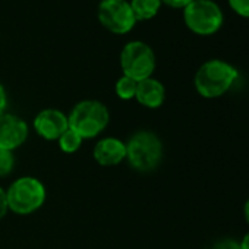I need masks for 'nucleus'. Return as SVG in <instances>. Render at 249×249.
Masks as SVG:
<instances>
[{"label": "nucleus", "mask_w": 249, "mask_h": 249, "mask_svg": "<svg viewBox=\"0 0 249 249\" xmlns=\"http://www.w3.org/2000/svg\"><path fill=\"white\" fill-rule=\"evenodd\" d=\"M239 78L237 69L221 59H211L204 62L194 76L196 92L207 100L220 98L227 94Z\"/></svg>", "instance_id": "1"}, {"label": "nucleus", "mask_w": 249, "mask_h": 249, "mask_svg": "<svg viewBox=\"0 0 249 249\" xmlns=\"http://www.w3.org/2000/svg\"><path fill=\"white\" fill-rule=\"evenodd\" d=\"M124 144H126V161L134 170L150 173L161 164L164 147L161 138L156 132L150 129L137 131Z\"/></svg>", "instance_id": "2"}, {"label": "nucleus", "mask_w": 249, "mask_h": 249, "mask_svg": "<svg viewBox=\"0 0 249 249\" xmlns=\"http://www.w3.org/2000/svg\"><path fill=\"white\" fill-rule=\"evenodd\" d=\"M69 128L84 141L92 140L103 134L110 122L107 106L98 100H82L73 106L68 114Z\"/></svg>", "instance_id": "3"}, {"label": "nucleus", "mask_w": 249, "mask_h": 249, "mask_svg": "<svg viewBox=\"0 0 249 249\" xmlns=\"http://www.w3.org/2000/svg\"><path fill=\"white\" fill-rule=\"evenodd\" d=\"M6 196L9 211L17 215H30L44 205L47 191L40 179L34 176H22L9 185Z\"/></svg>", "instance_id": "4"}, {"label": "nucleus", "mask_w": 249, "mask_h": 249, "mask_svg": "<svg viewBox=\"0 0 249 249\" xmlns=\"http://www.w3.org/2000/svg\"><path fill=\"white\" fill-rule=\"evenodd\" d=\"M119 62L122 68V75L132 78L137 82L151 78L157 66L154 50L151 49V46L140 40L124 44L120 52Z\"/></svg>", "instance_id": "5"}, {"label": "nucleus", "mask_w": 249, "mask_h": 249, "mask_svg": "<svg viewBox=\"0 0 249 249\" xmlns=\"http://www.w3.org/2000/svg\"><path fill=\"white\" fill-rule=\"evenodd\" d=\"M183 22L194 34L208 37L220 31L224 15L214 0H194L183 9Z\"/></svg>", "instance_id": "6"}, {"label": "nucleus", "mask_w": 249, "mask_h": 249, "mask_svg": "<svg viewBox=\"0 0 249 249\" xmlns=\"http://www.w3.org/2000/svg\"><path fill=\"white\" fill-rule=\"evenodd\" d=\"M97 18L107 31L117 36L128 34L138 22L128 0H101Z\"/></svg>", "instance_id": "7"}, {"label": "nucleus", "mask_w": 249, "mask_h": 249, "mask_svg": "<svg viewBox=\"0 0 249 249\" xmlns=\"http://www.w3.org/2000/svg\"><path fill=\"white\" fill-rule=\"evenodd\" d=\"M30 128L27 122L12 113L0 114V150L15 151L27 141Z\"/></svg>", "instance_id": "8"}, {"label": "nucleus", "mask_w": 249, "mask_h": 249, "mask_svg": "<svg viewBox=\"0 0 249 249\" xmlns=\"http://www.w3.org/2000/svg\"><path fill=\"white\" fill-rule=\"evenodd\" d=\"M34 131L46 141H57L69 128L68 114L57 108H44L38 111L33 120Z\"/></svg>", "instance_id": "9"}, {"label": "nucleus", "mask_w": 249, "mask_h": 249, "mask_svg": "<svg viewBox=\"0 0 249 249\" xmlns=\"http://www.w3.org/2000/svg\"><path fill=\"white\" fill-rule=\"evenodd\" d=\"M94 160L103 167H113L126 160V144L116 137H106L95 142Z\"/></svg>", "instance_id": "10"}, {"label": "nucleus", "mask_w": 249, "mask_h": 249, "mask_svg": "<svg viewBox=\"0 0 249 249\" xmlns=\"http://www.w3.org/2000/svg\"><path fill=\"white\" fill-rule=\"evenodd\" d=\"M135 100L145 108H150V110L160 108L166 100V88L161 81L153 76L147 78L138 82Z\"/></svg>", "instance_id": "11"}, {"label": "nucleus", "mask_w": 249, "mask_h": 249, "mask_svg": "<svg viewBox=\"0 0 249 249\" xmlns=\"http://www.w3.org/2000/svg\"><path fill=\"white\" fill-rule=\"evenodd\" d=\"M131 8L137 21H148L157 17L163 3L161 0H131Z\"/></svg>", "instance_id": "12"}, {"label": "nucleus", "mask_w": 249, "mask_h": 249, "mask_svg": "<svg viewBox=\"0 0 249 249\" xmlns=\"http://www.w3.org/2000/svg\"><path fill=\"white\" fill-rule=\"evenodd\" d=\"M82 142H84V140H82L75 131H72L71 128H68V129L59 137V140H57L59 148H60L63 153H66V154H73V153H76V151L81 148Z\"/></svg>", "instance_id": "13"}, {"label": "nucleus", "mask_w": 249, "mask_h": 249, "mask_svg": "<svg viewBox=\"0 0 249 249\" xmlns=\"http://www.w3.org/2000/svg\"><path fill=\"white\" fill-rule=\"evenodd\" d=\"M137 85H138L137 81H134L132 78H128V76L122 75L116 81V84H114V92H116V95L120 100L129 101V100H134L135 98Z\"/></svg>", "instance_id": "14"}, {"label": "nucleus", "mask_w": 249, "mask_h": 249, "mask_svg": "<svg viewBox=\"0 0 249 249\" xmlns=\"http://www.w3.org/2000/svg\"><path fill=\"white\" fill-rule=\"evenodd\" d=\"M15 156L12 151L0 150V178L9 176L15 169Z\"/></svg>", "instance_id": "15"}, {"label": "nucleus", "mask_w": 249, "mask_h": 249, "mask_svg": "<svg viewBox=\"0 0 249 249\" xmlns=\"http://www.w3.org/2000/svg\"><path fill=\"white\" fill-rule=\"evenodd\" d=\"M227 2L234 14L249 19V0H227Z\"/></svg>", "instance_id": "16"}, {"label": "nucleus", "mask_w": 249, "mask_h": 249, "mask_svg": "<svg viewBox=\"0 0 249 249\" xmlns=\"http://www.w3.org/2000/svg\"><path fill=\"white\" fill-rule=\"evenodd\" d=\"M208 249H240L239 240L234 237H221L217 239Z\"/></svg>", "instance_id": "17"}, {"label": "nucleus", "mask_w": 249, "mask_h": 249, "mask_svg": "<svg viewBox=\"0 0 249 249\" xmlns=\"http://www.w3.org/2000/svg\"><path fill=\"white\" fill-rule=\"evenodd\" d=\"M9 211V205H8V196H6V189L0 186V220H3L5 215Z\"/></svg>", "instance_id": "18"}, {"label": "nucleus", "mask_w": 249, "mask_h": 249, "mask_svg": "<svg viewBox=\"0 0 249 249\" xmlns=\"http://www.w3.org/2000/svg\"><path fill=\"white\" fill-rule=\"evenodd\" d=\"M194 0H161V3L173 9H185Z\"/></svg>", "instance_id": "19"}, {"label": "nucleus", "mask_w": 249, "mask_h": 249, "mask_svg": "<svg viewBox=\"0 0 249 249\" xmlns=\"http://www.w3.org/2000/svg\"><path fill=\"white\" fill-rule=\"evenodd\" d=\"M6 107H8V92L3 84L0 82V114L6 111Z\"/></svg>", "instance_id": "20"}, {"label": "nucleus", "mask_w": 249, "mask_h": 249, "mask_svg": "<svg viewBox=\"0 0 249 249\" xmlns=\"http://www.w3.org/2000/svg\"><path fill=\"white\" fill-rule=\"evenodd\" d=\"M239 246H240V249H249V230L239 240Z\"/></svg>", "instance_id": "21"}, {"label": "nucleus", "mask_w": 249, "mask_h": 249, "mask_svg": "<svg viewBox=\"0 0 249 249\" xmlns=\"http://www.w3.org/2000/svg\"><path fill=\"white\" fill-rule=\"evenodd\" d=\"M243 217H245V221L249 226V196H248V199L243 204Z\"/></svg>", "instance_id": "22"}]
</instances>
